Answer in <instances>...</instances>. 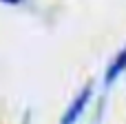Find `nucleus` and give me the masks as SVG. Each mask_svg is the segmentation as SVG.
Returning a JSON list of instances; mask_svg holds the SVG:
<instances>
[{
    "label": "nucleus",
    "instance_id": "nucleus-3",
    "mask_svg": "<svg viewBox=\"0 0 126 124\" xmlns=\"http://www.w3.org/2000/svg\"><path fill=\"white\" fill-rule=\"evenodd\" d=\"M0 2H4V4H22L27 0H0Z\"/></svg>",
    "mask_w": 126,
    "mask_h": 124
},
{
    "label": "nucleus",
    "instance_id": "nucleus-2",
    "mask_svg": "<svg viewBox=\"0 0 126 124\" xmlns=\"http://www.w3.org/2000/svg\"><path fill=\"white\" fill-rule=\"evenodd\" d=\"M126 71V49H122L117 55H115V60L111 62V67L106 69V75H104V87H111L122 73Z\"/></svg>",
    "mask_w": 126,
    "mask_h": 124
},
{
    "label": "nucleus",
    "instance_id": "nucleus-1",
    "mask_svg": "<svg viewBox=\"0 0 126 124\" xmlns=\"http://www.w3.org/2000/svg\"><path fill=\"white\" fill-rule=\"evenodd\" d=\"M91 95H93V87H91V84H86V87L80 91V95L71 102V106H69V109H66V113L62 115L60 124H75V122H78V118H80V115H82V111L86 109V104H89Z\"/></svg>",
    "mask_w": 126,
    "mask_h": 124
}]
</instances>
